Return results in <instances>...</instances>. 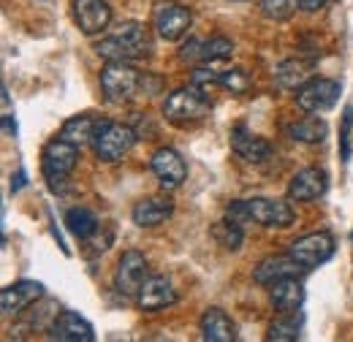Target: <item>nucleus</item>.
<instances>
[{"mask_svg": "<svg viewBox=\"0 0 353 342\" xmlns=\"http://www.w3.org/2000/svg\"><path fill=\"white\" fill-rule=\"evenodd\" d=\"M95 52L103 60H139L152 52L150 30L141 22H123L112 36H106L101 43H95Z\"/></svg>", "mask_w": 353, "mask_h": 342, "instance_id": "obj_1", "label": "nucleus"}, {"mask_svg": "<svg viewBox=\"0 0 353 342\" xmlns=\"http://www.w3.org/2000/svg\"><path fill=\"white\" fill-rule=\"evenodd\" d=\"M136 139H139V133L131 125H123L114 120H101L95 139H92V150L103 163H117L131 152Z\"/></svg>", "mask_w": 353, "mask_h": 342, "instance_id": "obj_2", "label": "nucleus"}, {"mask_svg": "<svg viewBox=\"0 0 353 342\" xmlns=\"http://www.w3.org/2000/svg\"><path fill=\"white\" fill-rule=\"evenodd\" d=\"M207 112H210V95L193 85L179 87L163 101V117L174 125L196 123V120L207 117Z\"/></svg>", "mask_w": 353, "mask_h": 342, "instance_id": "obj_3", "label": "nucleus"}, {"mask_svg": "<svg viewBox=\"0 0 353 342\" xmlns=\"http://www.w3.org/2000/svg\"><path fill=\"white\" fill-rule=\"evenodd\" d=\"M77 161H79L77 144H71L65 139H54L46 144L41 152V171H44V179L49 182L52 190H57V185L71 177V171L77 169Z\"/></svg>", "mask_w": 353, "mask_h": 342, "instance_id": "obj_4", "label": "nucleus"}, {"mask_svg": "<svg viewBox=\"0 0 353 342\" xmlns=\"http://www.w3.org/2000/svg\"><path fill=\"white\" fill-rule=\"evenodd\" d=\"M139 82H141L139 71L123 60H109L106 68L101 71V90H103L106 101L117 103V106L131 101L139 90Z\"/></svg>", "mask_w": 353, "mask_h": 342, "instance_id": "obj_5", "label": "nucleus"}, {"mask_svg": "<svg viewBox=\"0 0 353 342\" xmlns=\"http://www.w3.org/2000/svg\"><path fill=\"white\" fill-rule=\"evenodd\" d=\"M340 98V82L334 79H310L296 90V106L310 114L329 112Z\"/></svg>", "mask_w": 353, "mask_h": 342, "instance_id": "obj_6", "label": "nucleus"}, {"mask_svg": "<svg viewBox=\"0 0 353 342\" xmlns=\"http://www.w3.org/2000/svg\"><path fill=\"white\" fill-rule=\"evenodd\" d=\"M147 277H150L147 258L136 250H128V253H123L117 269H114V288L123 296H136L141 291V285L147 283Z\"/></svg>", "mask_w": 353, "mask_h": 342, "instance_id": "obj_7", "label": "nucleus"}, {"mask_svg": "<svg viewBox=\"0 0 353 342\" xmlns=\"http://www.w3.org/2000/svg\"><path fill=\"white\" fill-rule=\"evenodd\" d=\"M288 253L296 258L305 269H315V266H321V263H326L329 258L334 256V237L332 234H326V231H318V234H307V237H302V239H296L291 248H288Z\"/></svg>", "mask_w": 353, "mask_h": 342, "instance_id": "obj_8", "label": "nucleus"}, {"mask_svg": "<svg viewBox=\"0 0 353 342\" xmlns=\"http://www.w3.org/2000/svg\"><path fill=\"white\" fill-rule=\"evenodd\" d=\"M152 22H155V30L163 41H176L188 33L193 14H190V8L179 6V3H161L152 14Z\"/></svg>", "mask_w": 353, "mask_h": 342, "instance_id": "obj_9", "label": "nucleus"}, {"mask_svg": "<svg viewBox=\"0 0 353 342\" xmlns=\"http://www.w3.org/2000/svg\"><path fill=\"white\" fill-rule=\"evenodd\" d=\"M248 214L250 220H256L259 225H266V228H288L296 217L294 207L283 199H250Z\"/></svg>", "mask_w": 353, "mask_h": 342, "instance_id": "obj_10", "label": "nucleus"}, {"mask_svg": "<svg viewBox=\"0 0 353 342\" xmlns=\"http://www.w3.org/2000/svg\"><path fill=\"white\" fill-rule=\"evenodd\" d=\"M71 11H74V22L79 25V30L85 36L103 33L112 22V8L106 0H74Z\"/></svg>", "mask_w": 353, "mask_h": 342, "instance_id": "obj_11", "label": "nucleus"}, {"mask_svg": "<svg viewBox=\"0 0 353 342\" xmlns=\"http://www.w3.org/2000/svg\"><path fill=\"white\" fill-rule=\"evenodd\" d=\"M150 166L155 171V177L161 179V188L163 190H174V188H179L185 182V177H188V166H185L182 155L176 150H172V147L155 150L152 158H150Z\"/></svg>", "mask_w": 353, "mask_h": 342, "instance_id": "obj_12", "label": "nucleus"}, {"mask_svg": "<svg viewBox=\"0 0 353 342\" xmlns=\"http://www.w3.org/2000/svg\"><path fill=\"white\" fill-rule=\"evenodd\" d=\"M41 296H44V285L41 283H36V280H19V283L8 285L0 294V310H3L6 318L22 315L30 304H36Z\"/></svg>", "mask_w": 353, "mask_h": 342, "instance_id": "obj_13", "label": "nucleus"}, {"mask_svg": "<svg viewBox=\"0 0 353 342\" xmlns=\"http://www.w3.org/2000/svg\"><path fill=\"white\" fill-rule=\"evenodd\" d=\"M302 272H307V269L291 256V253H285V256H269L253 269V280L259 285H274L277 280H283V277H299Z\"/></svg>", "mask_w": 353, "mask_h": 342, "instance_id": "obj_14", "label": "nucleus"}, {"mask_svg": "<svg viewBox=\"0 0 353 342\" xmlns=\"http://www.w3.org/2000/svg\"><path fill=\"white\" fill-rule=\"evenodd\" d=\"M136 304L144 310V312H155V310H166L176 304V291L174 285L161 277V274H152L147 277V283L141 285V291L136 294Z\"/></svg>", "mask_w": 353, "mask_h": 342, "instance_id": "obj_15", "label": "nucleus"}, {"mask_svg": "<svg viewBox=\"0 0 353 342\" xmlns=\"http://www.w3.org/2000/svg\"><path fill=\"white\" fill-rule=\"evenodd\" d=\"M49 337L60 342H92L95 340V329L79 312H63L49 326Z\"/></svg>", "mask_w": 353, "mask_h": 342, "instance_id": "obj_16", "label": "nucleus"}, {"mask_svg": "<svg viewBox=\"0 0 353 342\" xmlns=\"http://www.w3.org/2000/svg\"><path fill=\"white\" fill-rule=\"evenodd\" d=\"M329 188V177L323 169H302L288 182V199L291 201H312L321 199Z\"/></svg>", "mask_w": 353, "mask_h": 342, "instance_id": "obj_17", "label": "nucleus"}, {"mask_svg": "<svg viewBox=\"0 0 353 342\" xmlns=\"http://www.w3.org/2000/svg\"><path fill=\"white\" fill-rule=\"evenodd\" d=\"M231 150L239 158H245L248 163H261V161H266L272 155L269 141L261 139V136H256L253 130H248L245 125H236V128L231 130Z\"/></svg>", "mask_w": 353, "mask_h": 342, "instance_id": "obj_18", "label": "nucleus"}, {"mask_svg": "<svg viewBox=\"0 0 353 342\" xmlns=\"http://www.w3.org/2000/svg\"><path fill=\"white\" fill-rule=\"evenodd\" d=\"M172 212H174V204H172L169 199L152 196V199H141V201L133 207L131 217L139 228H155V225H161L163 220H169Z\"/></svg>", "mask_w": 353, "mask_h": 342, "instance_id": "obj_19", "label": "nucleus"}, {"mask_svg": "<svg viewBox=\"0 0 353 342\" xmlns=\"http://www.w3.org/2000/svg\"><path fill=\"white\" fill-rule=\"evenodd\" d=\"M199 329H201V340H207V342L236 340V326H234V321H231L223 310H218V307H210V310L201 315Z\"/></svg>", "mask_w": 353, "mask_h": 342, "instance_id": "obj_20", "label": "nucleus"}, {"mask_svg": "<svg viewBox=\"0 0 353 342\" xmlns=\"http://www.w3.org/2000/svg\"><path fill=\"white\" fill-rule=\"evenodd\" d=\"M269 299L274 304V310L280 312H294L305 304V285L296 280V277H283L272 285V294Z\"/></svg>", "mask_w": 353, "mask_h": 342, "instance_id": "obj_21", "label": "nucleus"}, {"mask_svg": "<svg viewBox=\"0 0 353 342\" xmlns=\"http://www.w3.org/2000/svg\"><path fill=\"white\" fill-rule=\"evenodd\" d=\"M98 123H101V120H95V117H90V114H77V117L65 120V125L60 130V139H65V141H71V144H77V147L82 150L85 144H92Z\"/></svg>", "mask_w": 353, "mask_h": 342, "instance_id": "obj_22", "label": "nucleus"}, {"mask_svg": "<svg viewBox=\"0 0 353 342\" xmlns=\"http://www.w3.org/2000/svg\"><path fill=\"white\" fill-rule=\"evenodd\" d=\"M274 79H277V85L285 87V90H299L302 85L310 82V68L302 60H285L274 71Z\"/></svg>", "mask_w": 353, "mask_h": 342, "instance_id": "obj_23", "label": "nucleus"}, {"mask_svg": "<svg viewBox=\"0 0 353 342\" xmlns=\"http://www.w3.org/2000/svg\"><path fill=\"white\" fill-rule=\"evenodd\" d=\"M65 225L77 239H90L98 231V217L85 207H77L65 214Z\"/></svg>", "mask_w": 353, "mask_h": 342, "instance_id": "obj_24", "label": "nucleus"}, {"mask_svg": "<svg viewBox=\"0 0 353 342\" xmlns=\"http://www.w3.org/2000/svg\"><path fill=\"white\" fill-rule=\"evenodd\" d=\"M288 133H291L294 141H302V144H321V141L326 139V133H329V125H326L323 120H318V117H307V120L291 125Z\"/></svg>", "mask_w": 353, "mask_h": 342, "instance_id": "obj_25", "label": "nucleus"}, {"mask_svg": "<svg viewBox=\"0 0 353 342\" xmlns=\"http://www.w3.org/2000/svg\"><path fill=\"white\" fill-rule=\"evenodd\" d=\"M299 332H302V326H299L296 318H277V321L269 326L266 340L269 342H296L299 340Z\"/></svg>", "mask_w": 353, "mask_h": 342, "instance_id": "obj_26", "label": "nucleus"}, {"mask_svg": "<svg viewBox=\"0 0 353 342\" xmlns=\"http://www.w3.org/2000/svg\"><path fill=\"white\" fill-rule=\"evenodd\" d=\"M212 237L218 239V245L225 248V250H239V248H242V225L234 223V220L218 223V225L212 228Z\"/></svg>", "mask_w": 353, "mask_h": 342, "instance_id": "obj_27", "label": "nucleus"}, {"mask_svg": "<svg viewBox=\"0 0 353 342\" xmlns=\"http://www.w3.org/2000/svg\"><path fill=\"white\" fill-rule=\"evenodd\" d=\"M234 54V43L223 36H215L210 41H201V63H215V60H228Z\"/></svg>", "mask_w": 353, "mask_h": 342, "instance_id": "obj_28", "label": "nucleus"}, {"mask_svg": "<svg viewBox=\"0 0 353 342\" xmlns=\"http://www.w3.org/2000/svg\"><path fill=\"white\" fill-rule=\"evenodd\" d=\"M261 14L272 22H283L288 19L296 8H299V0H261Z\"/></svg>", "mask_w": 353, "mask_h": 342, "instance_id": "obj_29", "label": "nucleus"}, {"mask_svg": "<svg viewBox=\"0 0 353 342\" xmlns=\"http://www.w3.org/2000/svg\"><path fill=\"white\" fill-rule=\"evenodd\" d=\"M221 77H223V71L212 68L210 63H204V66L193 68V74H190V85L199 87V90H204V92L210 95L212 87H221Z\"/></svg>", "mask_w": 353, "mask_h": 342, "instance_id": "obj_30", "label": "nucleus"}, {"mask_svg": "<svg viewBox=\"0 0 353 342\" xmlns=\"http://www.w3.org/2000/svg\"><path fill=\"white\" fill-rule=\"evenodd\" d=\"M221 87L231 90L234 95H242V92L248 90V77H245V71H239V68H234V71H223Z\"/></svg>", "mask_w": 353, "mask_h": 342, "instance_id": "obj_31", "label": "nucleus"}, {"mask_svg": "<svg viewBox=\"0 0 353 342\" xmlns=\"http://www.w3.org/2000/svg\"><path fill=\"white\" fill-rule=\"evenodd\" d=\"M351 128H353V106L345 109L343 114V130H340V150H343V161H351Z\"/></svg>", "mask_w": 353, "mask_h": 342, "instance_id": "obj_32", "label": "nucleus"}, {"mask_svg": "<svg viewBox=\"0 0 353 342\" xmlns=\"http://www.w3.org/2000/svg\"><path fill=\"white\" fill-rule=\"evenodd\" d=\"M179 60L182 63H201V41L199 39H190L179 49Z\"/></svg>", "mask_w": 353, "mask_h": 342, "instance_id": "obj_33", "label": "nucleus"}, {"mask_svg": "<svg viewBox=\"0 0 353 342\" xmlns=\"http://www.w3.org/2000/svg\"><path fill=\"white\" fill-rule=\"evenodd\" d=\"M323 6H326V0H299V8L302 11H318Z\"/></svg>", "mask_w": 353, "mask_h": 342, "instance_id": "obj_34", "label": "nucleus"}, {"mask_svg": "<svg viewBox=\"0 0 353 342\" xmlns=\"http://www.w3.org/2000/svg\"><path fill=\"white\" fill-rule=\"evenodd\" d=\"M22 185H25V171H19V174H17V182H11V190H19Z\"/></svg>", "mask_w": 353, "mask_h": 342, "instance_id": "obj_35", "label": "nucleus"}]
</instances>
